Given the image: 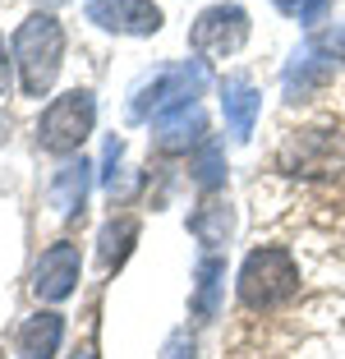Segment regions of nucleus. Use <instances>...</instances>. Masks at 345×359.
<instances>
[{
  "label": "nucleus",
  "mask_w": 345,
  "mask_h": 359,
  "mask_svg": "<svg viewBox=\"0 0 345 359\" xmlns=\"http://www.w3.org/2000/svg\"><path fill=\"white\" fill-rule=\"evenodd\" d=\"M60 55H65V32L51 14H28L14 32V65H19L23 93L46 97L60 74Z\"/></svg>",
  "instance_id": "f257e3e1"
},
{
  "label": "nucleus",
  "mask_w": 345,
  "mask_h": 359,
  "mask_svg": "<svg viewBox=\"0 0 345 359\" xmlns=\"http://www.w3.org/2000/svg\"><path fill=\"white\" fill-rule=\"evenodd\" d=\"M299 290V267H295L290 249L281 244H262L244 258L240 267V299L244 309H276L285 299H295Z\"/></svg>",
  "instance_id": "f03ea898"
},
{
  "label": "nucleus",
  "mask_w": 345,
  "mask_h": 359,
  "mask_svg": "<svg viewBox=\"0 0 345 359\" xmlns=\"http://www.w3.org/2000/svg\"><path fill=\"white\" fill-rule=\"evenodd\" d=\"M203 88H208V69H203L198 60L166 65V69H157V74L134 93L129 116H134V120H147V116L157 120V116H166V111H175V106H189Z\"/></svg>",
  "instance_id": "7ed1b4c3"
},
{
  "label": "nucleus",
  "mask_w": 345,
  "mask_h": 359,
  "mask_svg": "<svg viewBox=\"0 0 345 359\" xmlns=\"http://www.w3.org/2000/svg\"><path fill=\"white\" fill-rule=\"evenodd\" d=\"M93 120H97V102L88 88H74V93L55 97L51 106L42 111V125H37V143L55 157H69L79 152L88 134H93Z\"/></svg>",
  "instance_id": "20e7f679"
},
{
  "label": "nucleus",
  "mask_w": 345,
  "mask_h": 359,
  "mask_svg": "<svg viewBox=\"0 0 345 359\" xmlns=\"http://www.w3.org/2000/svg\"><path fill=\"white\" fill-rule=\"evenodd\" d=\"M244 37H249V14H244L240 5H212V10L198 14V23H194V32H189L194 51L208 55V60L235 55L244 46Z\"/></svg>",
  "instance_id": "39448f33"
},
{
  "label": "nucleus",
  "mask_w": 345,
  "mask_h": 359,
  "mask_svg": "<svg viewBox=\"0 0 345 359\" xmlns=\"http://www.w3.org/2000/svg\"><path fill=\"white\" fill-rule=\"evenodd\" d=\"M88 23L106 32H129V37H152L161 28V10L152 0H83Z\"/></svg>",
  "instance_id": "423d86ee"
},
{
  "label": "nucleus",
  "mask_w": 345,
  "mask_h": 359,
  "mask_svg": "<svg viewBox=\"0 0 345 359\" xmlns=\"http://www.w3.org/2000/svg\"><path fill=\"white\" fill-rule=\"evenodd\" d=\"M79 267H83L79 244L74 240H55L51 249L37 258V267H32V290H37V299H51V304L55 299H69L74 281H79Z\"/></svg>",
  "instance_id": "0eeeda50"
},
{
  "label": "nucleus",
  "mask_w": 345,
  "mask_h": 359,
  "mask_svg": "<svg viewBox=\"0 0 345 359\" xmlns=\"http://www.w3.org/2000/svg\"><path fill=\"white\" fill-rule=\"evenodd\" d=\"M258 88H253L249 74H230L226 83H221V116H226V129L235 143H249L253 138V125H258Z\"/></svg>",
  "instance_id": "6e6552de"
},
{
  "label": "nucleus",
  "mask_w": 345,
  "mask_h": 359,
  "mask_svg": "<svg viewBox=\"0 0 345 359\" xmlns=\"http://www.w3.org/2000/svg\"><path fill=\"white\" fill-rule=\"evenodd\" d=\"M336 74V65H332V55H327V46H318V42H309V46H299V51L290 55V65H285V97H309L313 88H323L327 79Z\"/></svg>",
  "instance_id": "1a4fd4ad"
},
{
  "label": "nucleus",
  "mask_w": 345,
  "mask_h": 359,
  "mask_svg": "<svg viewBox=\"0 0 345 359\" xmlns=\"http://www.w3.org/2000/svg\"><path fill=\"white\" fill-rule=\"evenodd\" d=\"M60 341H65L60 313H32V318H23L19 337H14V355L19 359H55Z\"/></svg>",
  "instance_id": "9d476101"
},
{
  "label": "nucleus",
  "mask_w": 345,
  "mask_h": 359,
  "mask_svg": "<svg viewBox=\"0 0 345 359\" xmlns=\"http://www.w3.org/2000/svg\"><path fill=\"white\" fill-rule=\"evenodd\" d=\"M198 138H203V111H198V102L175 106V111H166V116L152 120V143H157L161 152H184L189 143H198Z\"/></svg>",
  "instance_id": "9b49d317"
},
{
  "label": "nucleus",
  "mask_w": 345,
  "mask_h": 359,
  "mask_svg": "<svg viewBox=\"0 0 345 359\" xmlns=\"http://www.w3.org/2000/svg\"><path fill=\"white\" fill-rule=\"evenodd\" d=\"M88 180H93V166L83 157L79 161H65L51 180V208L60 217H79L83 212V198H88Z\"/></svg>",
  "instance_id": "f8f14e48"
},
{
  "label": "nucleus",
  "mask_w": 345,
  "mask_h": 359,
  "mask_svg": "<svg viewBox=\"0 0 345 359\" xmlns=\"http://www.w3.org/2000/svg\"><path fill=\"white\" fill-rule=\"evenodd\" d=\"M138 240V222L134 217H120V222H111L102 231V263L111 267V263H120V258L129 254V244Z\"/></svg>",
  "instance_id": "ddd939ff"
},
{
  "label": "nucleus",
  "mask_w": 345,
  "mask_h": 359,
  "mask_svg": "<svg viewBox=\"0 0 345 359\" xmlns=\"http://www.w3.org/2000/svg\"><path fill=\"white\" fill-rule=\"evenodd\" d=\"M189 231L198 235L203 244H221L230 231V208H221V203H208V212H198L194 222H189Z\"/></svg>",
  "instance_id": "4468645a"
},
{
  "label": "nucleus",
  "mask_w": 345,
  "mask_h": 359,
  "mask_svg": "<svg viewBox=\"0 0 345 359\" xmlns=\"http://www.w3.org/2000/svg\"><path fill=\"white\" fill-rule=\"evenodd\" d=\"M221 272L226 267L217 263V258H203L198 263V299H194V309H198L203 318L217 313V290H221Z\"/></svg>",
  "instance_id": "2eb2a0df"
},
{
  "label": "nucleus",
  "mask_w": 345,
  "mask_h": 359,
  "mask_svg": "<svg viewBox=\"0 0 345 359\" xmlns=\"http://www.w3.org/2000/svg\"><path fill=\"white\" fill-rule=\"evenodd\" d=\"M281 14H290V19H299L304 28H313V23L327 19V10H332V0H272Z\"/></svg>",
  "instance_id": "dca6fc26"
},
{
  "label": "nucleus",
  "mask_w": 345,
  "mask_h": 359,
  "mask_svg": "<svg viewBox=\"0 0 345 359\" xmlns=\"http://www.w3.org/2000/svg\"><path fill=\"white\" fill-rule=\"evenodd\" d=\"M194 180H198V189H221V184H226V170H221V148H217V143H203V157H198Z\"/></svg>",
  "instance_id": "f3484780"
},
{
  "label": "nucleus",
  "mask_w": 345,
  "mask_h": 359,
  "mask_svg": "<svg viewBox=\"0 0 345 359\" xmlns=\"http://www.w3.org/2000/svg\"><path fill=\"white\" fill-rule=\"evenodd\" d=\"M5 83H10V60H5V42H0V93H5Z\"/></svg>",
  "instance_id": "a211bd4d"
},
{
  "label": "nucleus",
  "mask_w": 345,
  "mask_h": 359,
  "mask_svg": "<svg viewBox=\"0 0 345 359\" xmlns=\"http://www.w3.org/2000/svg\"><path fill=\"white\" fill-rule=\"evenodd\" d=\"M74 359H97V355H93V350H88V346H83V350H79V355H74Z\"/></svg>",
  "instance_id": "6ab92c4d"
}]
</instances>
